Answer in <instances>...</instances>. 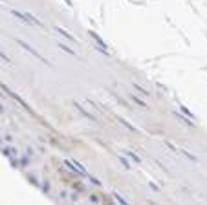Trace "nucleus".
I'll use <instances>...</instances> for the list:
<instances>
[{
  "label": "nucleus",
  "instance_id": "1",
  "mask_svg": "<svg viewBox=\"0 0 207 205\" xmlns=\"http://www.w3.org/2000/svg\"><path fill=\"white\" fill-rule=\"evenodd\" d=\"M15 17H18L22 22H28V24H35V26H39V28H42V22L37 18V17H33L31 13H26V11H17V9H13L11 11Z\"/></svg>",
  "mask_w": 207,
  "mask_h": 205
},
{
  "label": "nucleus",
  "instance_id": "2",
  "mask_svg": "<svg viewBox=\"0 0 207 205\" xmlns=\"http://www.w3.org/2000/svg\"><path fill=\"white\" fill-rule=\"evenodd\" d=\"M17 42H18V46H20V48H22V50H26L28 53H31V55H33V57H35L37 61H40V62H44V64H48V66H50V61H46V59H44V57H42V55H40V53H39V51H37L35 48H31V46L28 44V42H24V40H20V39H18Z\"/></svg>",
  "mask_w": 207,
  "mask_h": 205
},
{
  "label": "nucleus",
  "instance_id": "3",
  "mask_svg": "<svg viewBox=\"0 0 207 205\" xmlns=\"http://www.w3.org/2000/svg\"><path fill=\"white\" fill-rule=\"evenodd\" d=\"M64 165H66L68 169H72L73 172H77L79 176H90L88 170H86L81 163H77V161H72V159H64Z\"/></svg>",
  "mask_w": 207,
  "mask_h": 205
},
{
  "label": "nucleus",
  "instance_id": "4",
  "mask_svg": "<svg viewBox=\"0 0 207 205\" xmlns=\"http://www.w3.org/2000/svg\"><path fill=\"white\" fill-rule=\"evenodd\" d=\"M73 106H75V108H77V110H79V112H81V114H83V115L86 117V119H90V121H97V117H95V115H94L92 112H88V110H86V108H84V106H83L81 103L73 101Z\"/></svg>",
  "mask_w": 207,
  "mask_h": 205
},
{
  "label": "nucleus",
  "instance_id": "5",
  "mask_svg": "<svg viewBox=\"0 0 207 205\" xmlns=\"http://www.w3.org/2000/svg\"><path fill=\"white\" fill-rule=\"evenodd\" d=\"M0 86H2V90H4V92H6V93L9 95V97H13V99H17V103H18L20 106H24V108H26V110H29V106H28V104H26V103H24L22 99H20V97H18V95H17L15 92H11V90H9V88H7V86H6V84H0Z\"/></svg>",
  "mask_w": 207,
  "mask_h": 205
},
{
  "label": "nucleus",
  "instance_id": "6",
  "mask_svg": "<svg viewBox=\"0 0 207 205\" xmlns=\"http://www.w3.org/2000/svg\"><path fill=\"white\" fill-rule=\"evenodd\" d=\"M53 29H55V33H59L61 37H64V39H68V40H72V42L75 40V37H73L72 33H68V31H66V29H62V28H59V26H55V28H53Z\"/></svg>",
  "mask_w": 207,
  "mask_h": 205
},
{
  "label": "nucleus",
  "instance_id": "7",
  "mask_svg": "<svg viewBox=\"0 0 207 205\" xmlns=\"http://www.w3.org/2000/svg\"><path fill=\"white\" fill-rule=\"evenodd\" d=\"M121 154H123V156H127V158H130L136 165H139V163H141L139 156H138V154H134V152H130V150H121Z\"/></svg>",
  "mask_w": 207,
  "mask_h": 205
},
{
  "label": "nucleus",
  "instance_id": "8",
  "mask_svg": "<svg viewBox=\"0 0 207 205\" xmlns=\"http://www.w3.org/2000/svg\"><path fill=\"white\" fill-rule=\"evenodd\" d=\"M90 37H92V39H94V40L97 42V46H101V48H105V42H103V39H101L99 35H95V33H94V31H90ZM105 50H106V48H105Z\"/></svg>",
  "mask_w": 207,
  "mask_h": 205
},
{
  "label": "nucleus",
  "instance_id": "9",
  "mask_svg": "<svg viewBox=\"0 0 207 205\" xmlns=\"http://www.w3.org/2000/svg\"><path fill=\"white\" fill-rule=\"evenodd\" d=\"M59 48L62 50V51H66V53H70V55H73V57H77V53H75L72 48H68L66 44H62V42H59Z\"/></svg>",
  "mask_w": 207,
  "mask_h": 205
},
{
  "label": "nucleus",
  "instance_id": "10",
  "mask_svg": "<svg viewBox=\"0 0 207 205\" xmlns=\"http://www.w3.org/2000/svg\"><path fill=\"white\" fill-rule=\"evenodd\" d=\"M117 119H119V123H121V125H125V126L128 128V130H130V132H136V128H134L132 125H130V123H127L125 119H121V117H117Z\"/></svg>",
  "mask_w": 207,
  "mask_h": 205
},
{
  "label": "nucleus",
  "instance_id": "11",
  "mask_svg": "<svg viewBox=\"0 0 207 205\" xmlns=\"http://www.w3.org/2000/svg\"><path fill=\"white\" fill-rule=\"evenodd\" d=\"M132 101H134V103H138L139 106H143V108H147V103H143V101L139 99V97H134V95H132Z\"/></svg>",
  "mask_w": 207,
  "mask_h": 205
},
{
  "label": "nucleus",
  "instance_id": "12",
  "mask_svg": "<svg viewBox=\"0 0 207 205\" xmlns=\"http://www.w3.org/2000/svg\"><path fill=\"white\" fill-rule=\"evenodd\" d=\"M180 152H181V154H183V156H187V158H189V159H191V161H196V156H192V154H191V152H187V150H180Z\"/></svg>",
  "mask_w": 207,
  "mask_h": 205
},
{
  "label": "nucleus",
  "instance_id": "13",
  "mask_svg": "<svg viewBox=\"0 0 207 205\" xmlns=\"http://www.w3.org/2000/svg\"><path fill=\"white\" fill-rule=\"evenodd\" d=\"M0 59H2V61H4V62H11V59H9V57H7V55H6V53H4V51H2V50H0Z\"/></svg>",
  "mask_w": 207,
  "mask_h": 205
},
{
  "label": "nucleus",
  "instance_id": "14",
  "mask_svg": "<svg viewBox=\"0 0 207 205\" xmlns=\"http://www.w3.org/2000/svg\"><path fill=\"white\" fill-rule=\"evenodd\" d=\"M134 88H136V90H139L141 93H145V95H148V92H147V90H143V88H141V86H139V84H134Z\"/></svg>",
  "mask_w": 207,
  "mask_h": 205
},
{
  "label": "nucleus",
  "instance_id": "15",
  "mask_svg": "<svg viewBox=\"0 0 207 205\" xmlns=\"http://www.w3.org/2000/svg\"><path fill=\"white\" fill-rule=\"evenodd\" d=\"M114 196H116V200H117V201H119V203H127V201H125V200H123V198H121V196H119V194H114Z\"/></svg>",
  "mask_w": 207,
  "mask_h": 205
},
{
  "label": "nucleus",
  "instance_id": "16",
  "mask_svg": "<svg viewBox=\"0 0 207 205\" xmlns=\"http://www.w3.org/2000/svg\"><path fill=\"white\" fill-rule=\"evenodd\" d=\"M0 114H6V108H4V104H0Z\"/></svg>",
  "mask_w": 207,
  "mask_h": 205
}]
</instances>
